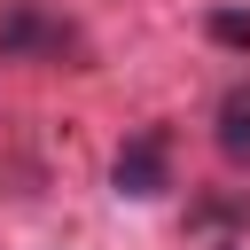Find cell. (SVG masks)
<instances>
[{"mask_svg": "<svg viewBox=\"0 0 250 250\" xmlns=\"http://www.w3.org/2000/svg\"><path fill=\"white\" fill-rule=\"evenodd\" d=\"M109 188H117L125 203H156V195L172 188V133H164V125L125 133L117 156H109Z\"/></svg>", "mask_w": 250, "mask_h": 250, "instance_id": "cell-1", "label": "cell"}, {"mask_svg": "<svg viewBox=\"0 0 250 250\" xmlns=\"http://www.w3.org/2000/svg\"><path fill=\"white\" fill-rule=\"evenodd\" d=\"M70 47H78V31L55 8H39V0H8L0 8V62H55Z\"/></svg>", "mask_w": 250, "mask_h": 250, "instance_id": "cell-2", "label": "cell"}, {"mask_svg": "<svg viewBox=\"0 0 250 250\" xmlns=\"http://www.w3.org/2000/svg\"><path fill=\"white\" fill-rule=\"evenodd\" d=\"M219 156L227 164H250V78H234L219 94Z\"/></svg>", "mask_w": 250, "mask_h": 250, "instance_id": "cell-3", "label": "cell"}, {"mask_svg": "<svg viewBox=\"0 0 250 250\" xmlns=\"http://www.w3.org/2000/svg\"><path fill=\"white\" fill-rule=\"evenodd\" d=\"M203 31L219 47H250V8H203Z\"/></svg>", "mask_w": 250, "mask_h": 250, "instance_id": "cell-4", "label": "cell"}, {"mask_svg": "<svg viewBox=\"0 0 250 250\" xmlns=\"http://www.w3.org/2000/svg\"><path fill=\"white\" fill-rule=\"evenodd\" d=\"M219 250H234V242H219Z\"/></svg>", "mask_w": 250, "mask_h": 250, "instance_id": "cell-5", "label": "cell"}]
</instances>
